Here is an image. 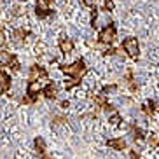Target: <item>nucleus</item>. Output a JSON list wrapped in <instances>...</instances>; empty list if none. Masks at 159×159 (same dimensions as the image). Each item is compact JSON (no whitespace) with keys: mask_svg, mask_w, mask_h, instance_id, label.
Masks as SVG:
<instances>
[{"mask_svg":"<svg viewBox=\"0 0 159 159\" xmlns=\"http://www.w3.org/2000/svg\"><path fill=\"white\" fill-rule=\"evenodd\" d=\"M60 70L63 72V74H66L68 77H74V79L80 80L86 74H88V66H86V61L80 58V60L74 61L72 65H60Z\"/></svg>","mask_w":159,"mask_h":159,"instance_id":"obj_1","label":"nucleus"},{"mask_svg":"<svg viewBox=\"0 0 159 159\" xmlns=\"http://www.w3.org/2000/svg\"><path fill=\"white\" fill-rule=\"evenodd\" d=\"M121 49H124V52H126L131 60H136V58H138V54H140V46H138V40H136L135 37L124 39V40H122Z\"/></svg>","mask_w":159,"mask_h":159,"instance_id":"obj_2","label":"nucleus"},{"mask_svg":"<svg viewBox=\"0 0 159 159\" xmlns=\"http://www.w3.org/2000/svg\"><path fill=\"white\" fill-rule=\"evenodd\" d=\"M39 93H42L40 80L28 82V88H26V96L23 98V103H35L39 100Z\"/></svg>","mask_w":159,"mask_h":159,"instance_id":"obj_3","label":"nucleus"},{"mask_svg":"<svg viewBox=\"0 0 159 159\" xmlns=\"http://www.w3.org/2000/svg\"><path fill=\"white\" fill-rule=\"evenodd\" d=\"M116 35H117V30L114 25H107L103 30H100L98 33V39L102 44H112L116 40Z\"/></svg>","mask_w":159,"mask_h":159,"instance_id":"obj_4","label":"nucleus"},{"mask_svg":"<svg viewBox=\"0 0 159 159\" xmlns=\"http://www.w3.org/2000/svg\"><path fill=\"white\" fill-rule=\"evenodd\" d=\"M47 79V70L40 65H33L30 66V74H28V82H33V80H42Z\"/></svg>","mask_w":159,"mask_h":159,"instance_id":"obj_5","label":"nucleus"},{"mask_svg":"<svg viewBox=\"0 0 159 159\" xmlns=\"http://www.w3.org/2000/svg\"><path fill=\"white\" fill-rule=\"evenodd\" d=\"M58 47H60V51L63 52V54H70L72 51H74V40L68 37H61L60 42H58Z\"/></svg>","mask_w":159,"mask_h":159,"instance_id":"obj_6","label":"nucleus"},{"mask_svg":"<svg viewBox=\"0 0 159 159\" xmlns=\"http://www.w3.org/2000/svg\"><path fill=\"white\" fill-rule=\"evenodd\" d=\"M42 94L47 100H56V94H58L56 84H54V82H47V84L42 88Z\"/></svg>","mask_w":159,"mask_h":159,"instance_id":"obj_7","label":"nucleus"},{"mask_svg":"<svg viewBox=\"0 0 159 159\" xmlns=\"http://www.w3.org/2000/svg\"><path fill=\"white\" fill-rule=\"evenodd\" d=\"M107 145L110 147V149H114V150H124L128 147L124 138H110V140L107 142Z\"/></svg>","mask_w":159,"mask_h":159,"instance_id":"obj_8","label":"nucleus"},{"mask_svg":"<svg viewBox=\"0 0 159 159\" xmlns=\"http://www.w3.org/2000/svg\"><path fill=\"white\" fill-rule=\"evenodd\" d=\"M28 35H30L28 30L18 28V30H14V32H12V40H14L18 46H21V44H23V39H25V37H28Z\"/></svg>","mask_w":159,"mask_h":159,"instance_id":"obj_9","label":"nucleus"},{"mask_svg":"<svg viewBox=\"0 0 159 159\" xmlns=\"http://www.w3.org/2000/svg\"><path fill=\"white\" fill-rule=\"evenodd\" d=\"M35 14H37V18L46 19L47 16H51V14H52V9H49L47 5H40V4H37V7H35Z\"/></svg>","mask_w":159,"mask_h":159,"instance_id":"obj_10","label":"nucleus"},{"mask_svg":"<svg viewBox=\"0 0 159 159\" xmlns=\"http://www.w3.org/2000/svg\"><path fill=\"white\" fill-rule=\"evenodd\" d=\"M14 58H16V56L12 54V52H9L7 49H2V51H0V65H5V66H7L11 61L14 60Z\"/></svg>","mask_w":159,"mask_h":159,"instance_id":"obj_11","label":"nucleus"},{"mask_svg":"<svg viewBox=\"0 0 159 159\" xmlns=\"http://www.w3.org/2000/svg\"><path fill=\"white\" fill-rule=\"evenodd\" d=\"M93 102L96 103V107L98 108H105L108 105V100H107V94H94L93 96Z\"/></svg>","mask_w":159,"mask_h":159,"instance_id":"obj_12","label":"nucleus"},{"mask_svg":"<svg viewBox=\"0 0 159 159\" xmlns=\"http://www.w3.org/2000/svg\"><path fill=\"white\" fill-rule=\"evenodd\" d=\"M0 88L4 89V91H9L11 89V77L2 70H0Z\"/></svg>","mask_w":159,"mask_h":159,"instance_id":"obj_13","label":"nucleus"},{"mask_svg":"<svg viewBox=\"0 0 159 159\" xmlns=\"http://www.w3.org/2000/svg\"><path fill=\"white\" fill-rule=\"evenodd\" d=\"M142 110H143L145 116H152V114L156 112V103L152 102V100H147V102L142 105Z\"/></svg>","mask_w":159,"mask_h":159,"instance_id":"obj_14","label":"nucleus"},{"mask_svg":"<svg viewBox=\"0 0 159 159\" xmlns=\"http://www.w3.org/2000/svg\"><path fill=\"white\" fill-rule=\"evenodd\" d=\"M33 145H35L37 154H42V152H46V140H44L42 136H37V138L33 140Z\"/></svg>","mask_w":159,"mask_h":159,"instance_id":"obj_15","label":"nucleus"},{"mask_svg":"<svg viewBox=\"0 0 159 159\" xmlns=\"http://www.w3.org/2000/svg\"><path fill=\"white\" fill-rule=\"evenodd\" d=\"M108 122L112 124V126H119L122 122V117H121V114L117 112V110H114L112 114H108Z\"/></svg>","mask_w":159,"mask_h":159,"instance_id":"obj_16","label":"nucleus"},{"mask_svg":"<svg viewBox=\"0 0 159 159\" xmlns=\"http://www.w3.org/2000/svg\"><path fill=\"white\" fill-rule=\"evenodd\" d=\"M131 135H133V140H138V142H140V140H143L145 133H143V129L133 126V128H131Z\"/></svg>","mask_w":159,"mask_h":159,"instance_id":"obj_17","label":"nucleus"},{"mask_svg":"<svg viewBox=\"0 0 159 159\" xmlns=\"http://www.w3.org/2000/svg\"><path fill=\"white\" fill-rule=\"evenodd\" d=\"M80 84V80H77V79H74V77H70L68 80H65V89L68 91V89H72V88H75V86H79Z\"/></svg>","mask_w":159,"mask_h":159,"instance_id":"obj_18","label":"nucleus"},{"mask_svg":"<svg viewBox=\"0 0 159 159\" xmlns=\"http://www.w3.org/2000/svg\"><path fill=\"white\" fill-rule=\"evenodd\" d=\"M66 122V117L65 116H56V117H52V126H61V124H65Z\"/></svg>","mask_w":159,"mask_h":159,"instance_id":"obj_19","label":"nucleus"},{"mask_svg":"<svg viewBox=\"0 0 159 159\" xmlns=\"http://www.w3.org/2000/svg\"><path fill=\"white\" fill-rule=\"evenodd\" d=\"M116 9V4H114V0H105L103 2V11H107V12H112Z\"/></svg>","mask_w":159,"mask_h":159,"instance_id":"obj_20","label":"nucleus"},{"mask_svg":"<svg viewBox=\"0 0 159 159\" xmlns=\"http://www.w3.org/2000/svg\"><path fill=\"white\" fill-rule=\"evenodd\" d=\"M7 66H9V68H11V70H12V72H18V70H19V66H21V65H19L18 58H14V60L11 61V63H9V65H7Z\"/></svg>","mask_w":159,"mask_h":159,"instance_id":"obj_21","label":"nucleus"},{"mask_svg":"<svg viewBox=\"0 0 159 159\" xmlns=\"http://www.w3.org/2000/svg\"><path fill=\"white\" fill-rule=\"evenodd\" d=\"M114 91H117V84H110V86H105L103 88L102 93L103 94H108V93H114Z\"/></svg>","mask_w":159,"mask_h":159,"instance_id":"obj_22","label":"nucleus"},{"mask_svg":"<svg viewBox=\"0 0 159 159\" xmlns=\"http://www.w3.org/2000/svg\"><path fill=\"white\" fill-rule=\"evenodd\" d=\"M149 145H150V147H157V145H159V136L150 135V138H149Z\"/></svg>","mask_w":159,"mask_h":159,"instance_id":"obj_23","label":"nucleus"},{"mask_svg":"<svg viewBox=\"0 0 159 159\" xmlns=\"http://www.w3.org/2000/svg\"><path fill=\"white\" fill-rule=\"evenodd\" d=\"M128 86H129V91H131V93H135L136 89H138V86H136L133 80H129V82H128Z\"/></svg>","mask_w":159,"mask_h":159,"instance_id":"obj_24","label":"nucleus"},{"mask_svg":"<svg viewBox=\"0 0 159 159\" xmlns=\"http://www.w3.org/2000/svg\"><path fill=\"white\" fill-rule=\"evenodd\" d=\"M129 159H140V154L135 150H129Z\"/></svg>","mask_w":159,"mask_h":159,"instance_id":"obj_25","label":"nucleus"},{"mask_svg":"<svg viewBox=\"0 0 159 159\" xmlns=\"http://www.w3.org/2000/svg\"><path fill=\"white\" fill-rule=\"evenodd\" d=\"M54 0H37V4H40V5H49V4H52Z\"/></svg>","mask_w":159,"mask_h":159,"instance_id":"obj_26","label":"nucleus"},{"mask_svg":"<svg viewBox=\"0 0 159 159\" xmlns=\"http://www.w3.org/2000/svg\"><path fill=\"white\" fill-rule=\"evenodd\" d=\"M39 159H52V157L47 154V150H46V152H42V154H39Z\"/></svg>","mask_w":159,"mask_h":159,"instance_id":"obj_27","label":"nucleus"},{"mask_svg":"<svg viewBox=\"0 0 159 159\" xmlns=\"http://www.w3.org/2000/svg\"><path fill=\"white\" fill-rule=\"evenodd\" d=\"M12 14H14V16H21V14H23V11H21V7H14V11H12Z\"/></svg>","mask_w":159,"mask_h":159,"instance_id":"obj_28","label":"nucleus"},{"mask_svg":"<svg viewBox=\"0 0 159 159\" xmlns=\"http://www.w3.org/2000/svg\"><path fill=\"white\" fill-rule=\"evenodd\" d=\"M84 2V5H88V7H94V0H82Z\"/></svg>","mask_w":159,"mask_h":159,"instance_id":"obj_29","label":"nucleus"},{"mask_svg":"<svg viewBox=\"0 0 159 159\" xmlns=\"http://www.w3.org/2000/svg\"><path fill=\"white\" fill-rule=\"evenodd\" d=\"M126 80H128V82H129V80H133V72H131V70L126 72Z\"/></svg>","mask_w":159,"mask_h":159,"instance_id":"obj_30","label":"nucleus"},{"mask_svg":"<svg viewBox=\"0 0 159 159\" xmlns=\"http://www.w3.org/2000/svg\"><path fill=\"white\" fill-rule=\"evenodd\" d=\"M68 105H70V103L66 102V100H65V102H61V108H68Z\"/></svg>","mask_w":159,"mask_h":159,"instance_id":"obj_31","label":"nucleus"},{"mask_svg":"<svg viewBox=\"0 0 159 159\" xmlns=\"http://www.w3.org/2000/svg\"><path fill=\"white\" fill-rule=\"evenodd\" d=\"M2 93H5V91H4V89H2V88H0V94H2Z\"/></svg>","mask_w":159,"mask_h":159,"instance_id":"obj_32","label":"nucleus"},{"mask_svg":"<svg viewBox=\"0 0 159 159\" xmlns=\"http://www.w3.org/2000/svg\"><path fill=\"white\" fill-rule=\"evenodd\" d=\"M19 2H26V0H19Z\"/></svg>","mask_w":159,"mask_h":159,"instance_id":"obj_33","label":"nucleus"},{"mask_svg":"<svg viewBox=\"0 0 159 159\" xmlns=\"http://www.w3.org/2000/svg\"><path fill=\"white\" fill-rule=\"evenodd\" d=\"M5 2H7V0H5Z\"/></svg>","mask_w":159,"mask_h":159,"instance_id":"obj_34","label":"nucleus"}]
</instances>
